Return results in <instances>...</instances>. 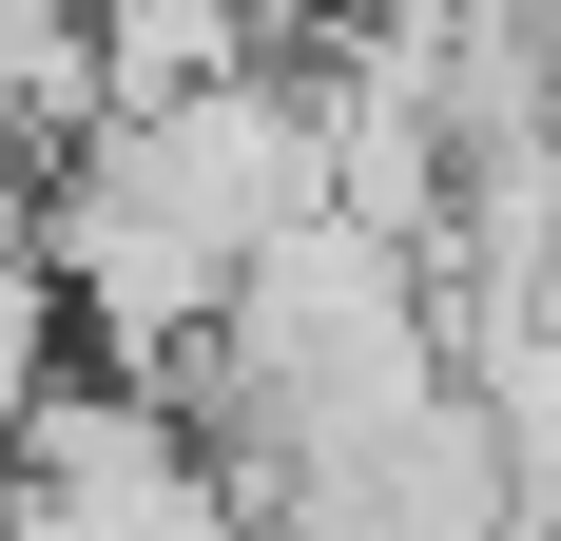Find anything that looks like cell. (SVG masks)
Segmentation results:
<instances>
[{"label": "cell", "instance_id": "1", "mask_svg": "<svg viewBox=\"0 0 561 541\" xmlns=\"http://www.w3.org/2000/svg\"><path fill=\"white\" fill-rule=\"evenodd\" d=\"M39 252H58V310L98 329L116 368H194L232 329V270H252V232L174 174V136L156 116H98L78 156H58V194H39Z\"/></svg>", "mask_w": 561, "mask_h": 541}, {"label": "cell", "instance_id": "2", "mask_svg": "<svg viewBox=\"0 0 561 541\" xmlns=\"http://www.w3.org/2000/svg\"><path fill=\"white\" fill-rule=\"evenodd\" d=\"M0 541H252V503L136 387H39L0 426Z\"/></svg>", "mask_w": 561, "mask_h": 541}, {"label": "cell", "instance_id": "3", "mask_svg": "<svg viewBox=\"0 0 561 541\" xmlns=\"http://www.w3.org/2000/svg\"><path fill=\"white\" fill-rule=\"evenodd\" d=\"M98 78H116V116L194 97V78H252V0H98Z\"/></svg>", "mask_w": 561, "mask_h": 541}, {"label": "cell", "instance_id": "4", "mask_svg": "<svg viewBox=\"0 0 561 541\" xmlns=\"http://www.w3.org/2000/svg\"><path fill=\"white\" fill-rule=\"evenodd\" d=\"M58 348H78V310H58V252H39V214L0 194V426L58 387Z\"/></svg>", "mask_w": 561, "mask_h": 541}]
</instances>
